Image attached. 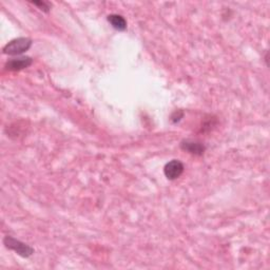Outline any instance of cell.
I'll return each instance as SVG.
<instances>
[{
  "mask_svg": "<svg viewBox=\"0 0 270 270\" xmlns=\"http://www.w3.org/2000/svg\"><path fill=\"white\" fill-rule=\"evenodd\" d=\"M108 21L118 31H125L127 29L126 19L121 15H119V14H111V15H109Z\"/></svg>",
  "mask_w": 270,
  "mask_h": 270,
  "instance_id": "cell-6",
  "label": "cell"
},
{
  "mask_svg": "<svg viewBox=\"0 0 270 270\" xmlns=\"http://www.w3.org/2000/svg\"><path fill=\"white\" fill-rule=\"evenodd\" d=\"M32 3H33L34 5H36V6H38V8H39L41 11H43V12H49L50 9H51L50 3L45 2V1H33Z\"/></svg>",
  "mask_w": 270,
  "mask_h": 270,
  "instance_id": "cell-7",
  "label": "cell"
},
{
  "mask_svg": "<svg viewBox=\"0 0 270 270\" xmlns=\"http://www.w3.org/2000/svg\"><path fill=\"white\" fill-rule=\"evenodd\" d=\"M32 47V40L27 37H19L11 40L3 48V53L6 55H20Z\"/></svg>",
  "mask_w": 270,
  "mask_h": 270,
  "instance_id": "cell-1",
  "label": "cell"
},
{
  "mask_svg": "<svg viewBox=\"0 0 270 270\" xmlns=\"http://www.w3.org/2000/svg\"><path fill=\"white\" fill-rule=\"evenodd\" d=\"M183 116H184V113L181 111H175L171 116V120H172V122H178L181 119H183Z\"/></svg>",
  "mask_w": 270,
  "mask_h": 270,
  "instance_id": "cell-8",
  "label": "cell"
},
{
  "mask_svg": "<svg viewBox=\"0 0 270 270\" xmlns=\"http://www.w3.org/2000/svg\"><path fill=\"white\" fill-rule=\"evenodd\" d=\"M184 165L181 162H180L179 159H172L171 162L167 163L166 166L164 167V173L165 177L170 180H174L179 179L181 174L184 172Z\"/></svg>",
  "mask_w": 270,
  "mask_h": 270,
  "instance_id": "cell-3",
  "label": "cell"
},
{
  "mask_svg": "<svg viewBox=\"0 0 270 270\" xmlns=\"http://www.w3.org/2000/svg\"><path fill=\"white\" fill-rule=\"evenodd\" d=\"M180 148L184 151L190 153V154L201 156L205 153L206 147L198 141H192V140H186L180 143Z\"/></svg>",
  "mask_w": 270,
  "mask_h": 270,
  "instance_id": "cell-5",
  "label": "cell"
},
{
  "mask_svg": "<svg viewBox=\"0 0 270 270\" xmlns=\"http://www.w3.org/2000/svg\"><path fill=\"white\" fill-rule=\"evenodd\" d=\"M3 244L6 248H8V249L15 251L18 255H20V257L23 258H29L34 253V249L31 246L20 242L19 240L10 236L5 237L3 239Z\"/></svg>",
  "mask_w": 270,
  "mask_h": 270,
  "instance_id": "cell-2",
  "label": "cell"
},
{
  "mask_svg": "<svg viewBox=\"0 0 270 270\" xmlns=\"http://www.w3.org/2000/svg\"><path fill=\"white\" fill-rule=\"evenodd\" d=\"M32 63H33V60L31 57L24 56V57H18V58H13V60H10L5 63L4 68L9 71H21L30 67Z\"/></svg>",
  "mask_w": 270,
  "mask_h": 270,
  "instance_id": "cell-4",
  "label": "cell"
}]
</instances>
